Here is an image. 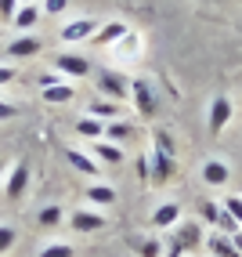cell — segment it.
<instances>
[{"label":"cell","instance_id":"obj_30","mask_svg":"<svg viewBox=\"0 0 242 257\" xmlns=\"http://www.w3.org/2000/svg\"><path fill=\"white\" fill-rule=\"evenodd\" d=\"M65 8H69V0H44V4H40L44 15H62Z\"/></svg>","mask_w":242,"mask_h":257},{"label":"cell","instance_id":"obj_24","mask_svg":"<svg viewBox=\"0 0 242 257\" xmlns=\"http://www.w3.org/2000/svg\"><path fill=\"white\" fill-rule=\"evenodd\" d=\"M137 253H141V257H163L166 250H163L159 239H141V243H137Z\"/></svg>","mask_w":242,"mask_h":257},{"label":"cell","instance_id":"obj_20","mask_svg":"<svg viewBox=\"0 0 242 257\" xmlns=\"http://www.w3.org/2000/svg\"><path fill=\"white\" fill-rule=\"evenodd\" d=\"M83 199L94 203V207H112L116 203V188L112 185H91L87 192H83Z\"/></svg>","mask_w":242,"mask_h":257},{"label":"cell","instance_id":"obj_26","mask_svg":"<svg viewBox=\"0 0 242 257\" xmlns=\"http://www.w3.org/2000/svg\"><path fill=\"white\" fill-rule=\"evenodd\" d=\"M40 257H73V246L69 243H47L40 250Z\"/></svg>","mask_w":242,"mask_h":257},{"label":"cell","instance_id":"obj_16","mask_svg":"<svg viewBox=\"0 0 242 257\" xmlns=\"http://www.w3.org/2000/svg\"><path fill=\"white\" fill-rule=\"evenodd\" d=\"M181 221V203H163L152 210V228H174Z\"/></svg>","mask_w":242,"mask_h":257},{"label":"cell","instance_id":"obj_14","mask_svg":"<svg viewBox=\"0 0 242 257\" xmlns=\"http://www.w3.org/2000/svg\"><path fill=\"white\" fill-rule=\"evenodd\" d=\"M65 163L73 170H80V174H101V163L91 152H80V149H65Z\"/></svg>","mask_w":242,"mask_h":257},{"label":"cell","instance_id":"obj_28","mask_svg":"<svg viewBox=\"0 0 242 257\" xmlns=\"http://www.w3.org/2000/svg\"><path fill=\"white\" fill-rule=\"evenodd\" d=\"M15 239H19V232H15L11 225H0V253H8L15 246Z\"/></svg>","mask_w":242,"mask_h":257},{"label":"cell","instance_id":"obj_34","mask_svg":"<svg viewBox=\"0 0 242 257\" xmlns=\"http://www.w3.org/2000/svg\"><path fill=\"white\" fill-rule=\"evenodd\" d=\"M228 239H231V243H235V250H238V253H242V228H238V232H235V235H228Z\"/></svg>","mask_w":242,"mask_h":257},{"label":"cell","instance_id":"obj_15","mask_svg":"<svg viewBox=\"0 0 242 257\" xmlns=\"http://www.w3.org/2000/svg\"><path fill=\"white\" fill-rule=\"evenodd\" d=\"M37 51H40V37H33V33H22V37L8 47V55H11L15 62H26V58L37 55Z\"/></svg>","mask_w":242,"mask_h":257},{"label":"cell","instance_id":"obj_31","mask_svg":"<svg viewBox=\"0 0 242 257\" xmlns=\"http://www.w3.org/2000/svg\"><path fill=\"white\" fill-rule=\"evenodd\" d=\"M15 11H19V0H0V19H4L8 26H11V19H15Z\"/></svg>","mask_w":242,"mask_h":257},{"label":"cell","instance_id":"obj_2","mask_svg":"<svg viewBox=\"0 0 242 257\" xmlns=\"http://www.w3.org/2000/svg\"><path fill=\"white\" fill-rule=\"evenodd\" d=\"M98 91L109 101H119V105H123L130 98V80L123 73H116V69H98Z\"/></svg>","mask_w":242,"mask_h":257},{"label":"cell","instance_id":"obj_5","mask_svg":"<svg viewBox=\"0 0 242 257\" xmlns=\"http://www.w3.org/2000/svg\"><path fill=\"white\" fill-rule=\"evenodd\" d=\"M174 170H177V160L170 156V152L152 149V156H148V181L152 185H166L170 178H174Z\"/></svg>","mask_w":242,"mask_h":257},{"label":"cell","instance_id":"obj_33","mask_svg":"<svg viewBox=\"0 0 242 257\" xmlns=\"http://www.w3.org/2000/svg\"><path fill=\"white\" fill-rule=\"evenodd\" d=\"M15 76H19V69H15V65H0V87H4V83H11Z\"/></svg>","mask_w":242,"mask_h":257},{"label":"cell","instance_id":"obj_3","mask_svg":"<svg viewBox=\"0 0 242 257\" xmlns=\"http://www.w3.org/2000/svg\"><path fill=\"white\" fill-rule=\"evenodd\" d=\"M98 19H87V15H83V19H69L62 29H58V40L62 44H83V40H94V33H98Z\"/></svg>","mask_w":242,"mask_h":257},{"label":"cell","instance_id":"obj_7","mask_svg":"<svg viewBox=\"0 0 242 257\" xmlns=\"http://www.w3.org/2000/svg\"><path fill=\"white\" fill-rule=\"evenodd\" d=\"M130 101L141 116H155V94L148 80H130Z\"/></svg>","mask_w":242,"mask_h":257},{"label":"cell","instance_id":"obj_32","mask_svg":"<svg viewBox=\"0 0 242 257\" xmlns=\"http://www.w3.org/2000/svg\"><path fill=\"white\" fill-rule=\"evenodd\" d=\"M19 116V109L11 105V101H0V123H8V119H15Z\"/></svg>","mask_w":242,"mask_h":257},{"label":"cell","instance_id":"obj_21","mask_svg":"<svg viewBox=\"0 0 242 257\" xmlns=\"http://www.w3.org/2000/svg\"><path fill=\"white\" fill-rule=\"evenodd\" d=\"M37 221H40V228H58L62 221H65V210L58 207V203H51V207H44L37 214Z\"/></svg>","mask_w":242,"mask_h":257},{"label":"cell","instance_id":"obj_17","mask_svg":"<svg viewBox=\"0 0 242 257\" xmlns=\"http://www.w3.org/2000/svg\"><path fill=\"white\" fill-rule=\"evenodd\" d=\"M87 116H98L101 123H112V119H119L123 112H119V101L101 98V101H91V105H87Z\"/></svg>","mask_w":242,"mask_h":257},{"label":"cell","instance_id":"obj_35","mask_svg":"<svg viewBox=\"0 0 242 257\" xmlns=\"http://www.w3.org/2000/svg\"><path fill=\"white\" fill-rule=\"evenodd\" d=\"M4 174H8V167H4V163H0V178H4Z\"/></svg>","mask_w":242,"mask_h":257},{"label":"cell","instance_id":"obj_4","mask_svg":"<svg viewBox=\"0 0 242 257\" xmlns=\"http://www.w3.org/2000/svg\"><path fill=\"white\" fill-rule=\"evenodd\" d=\"M55 73L65 76V80H83V76L91 73V58L87 55H73V51L55 55Z\"/></svg>","mask_w":242,"mask_h":257},{"label":"cell","instance_id":"obj_12","mask_svg":"<svg viewBox=\"0 0 242 257\" xmlns=\"http://www.w3.org/2000/svg\"><path fill=\"white\" fill-rule=\"evenodd\" d=\"M91 156L98 163H105V167H119V163H123V149H119L116 142L98 138V142H91Z\"/></svg>","mask_w":242,"mask_h":257},{"label":"cell","instance_id":"obj_27","mask_svg":"<svg viewBox=\"0 0 242 257\" xmlns=\"http://www.w3.org/2000/svg\"><path fill=\"white\" fill-rule=\"evenodd\" d=\"M199 210H202V217L210 221V225H217V217H220V203H213V199H202V203H199Z\"/></svg>","mask_w":242,"mask_h":257},{"label":"cell","instance_id":"obj_6","mask_svg":"<svg viewBox=\"0 0 242 257\" xmlns=\"http://www.w3.org/2000/svg\"><path fill=\"white\" fill-rule=\"evenodd\" d=\"M26 192H29V163H11V167H8L4 196H8L11 203H19V199H26Z\"/></svg>","mask_w":242,"mask_h":257},{"label":"cell","instance_id":"obj_11","mask_svg":"<svg viewBox=\"0 0 242 257\" xmlns=\"http://www.w3.org/2000/svg\"><path fill=\"white\" fill-rule=\"evenodd\" d=\"M127 29H130V26H127L123 19H112V22H101L91 44H98V47H112V44H116L119 37H127Z\"/></svg>","mask_w":242,"mask_h":257},{"label":"cell","instance_id":"obj_19","mask_svg":"<svg viewBox=\"0 0 242 257\" xmlns=\"http://www.w3.org/2000/svg\"><path fill=\"white\" fill-rule=\"evenodd\" d=\"M40 4H19V11H15V19H11V26H19L22 33L26 29H33V26H37L40 22Z\"/></svg>","mask_w":242,"mask_h":257},{"label":"cell","instance_id":"obj_9","mask_svg":"<svg viewBox=\"0 0 242 257\" xmlns=\"http://www.w3.org/2000/svg\"><path fill=\"white\" fill-rule=\"evenodd\" d=\"M69 228H73V232H98V228H105V214H98V210H73V214H69Z\"/></svg>","mask_w":242,"mask_h":257},{"label":"cell","instance_id":"obj_1","mask_svg":"<svg viewBox=\"0 0 242 257\" xmlns=\"http://www.w3.org/2000/svg\"><path fill=\"white\" fill-rule=\"evenodd\" d=\"M40 98L47 101V105H65V101L76 98V87L65 83V76L47 73V76H40Z\"/></svg>","mask_w":242,"mask_h":257},{"label":"cell","instance_id":"obj_36","mask_svg":"<svg viewBox=\"0 0 242 257\" xmlns=\"http://www.w3.org/2000/svg\"><path fill=\"white\" fill-rule=\"evenodd\" d=\"M19 4H37V0H19Z\"/></svg>","mask_w":242,"mask_h":257},{"label":"cell","instance_id":"obj_13","mask_svg":"<svg viewBox=\"0 0 242 257\" xmlns=\"http://www.w3.org/2000/svg\"><path fill=\"white\" fill-rule=\"evenodd\" d=\"M112 51H116V55L119 58H137V55H141V51H145V37H141V33H134V29H127V37H119L116 44H112Z\"/></svg>","mask_w":242,"mask_h":257},{"label":"cell","instance_id":"obj_23","mask_svg":"<svg viewBox=\"0 0 242 257\" xmlns=\"http://www.w3.org/2000/svg\"><path fill=\"white\" fill-rule=\"evenodd\" d=\"M210 250H213V257H242L228 235H213V239H210Z\"/></svg>","mask_w":242,"mask_h":257},{"label":"cell","instance_id":"obj_10","mask_svg":"<svg viewBox=\"0 0 242 257\" xmlns=\"http://www.w3.org/2000/svg\"><path fill=\"white\" fill-rule=\"evenodd\" d=\"M199 178H202L206 185H213V188H224V185H228V178H231V167L224 163V160H206L202 170H199Z\"/></svg>","mask_w":242,"mask_h":257},{"label":"cell","instance_id":"obj_22","mask_svg":"<svg viewBox=\"0 0 242 257\" xmlns=\"http://www.w3.org/2000/svg\"><path fill=\"white\" fill-rule=\"evenodd\" d=\"M130 134H134V127L130 123H123V119H112V123H105V142H127L130 138Z\"/></svg>","mask_w":242,"mask_h":257},{"label":"cell","instance_id":"obj_8","mask_svg":"<svg viewBox=\"0 0 242 257\" xmlns=\"http://www.w3.org/2000/svg\"><path fill=\"white\" fill-rule=\"evenodd\" d=\"M228 119H231V98L228 94H217L213 105H210V134H213V138L228 127Z\"/></svg>","mask_w":242,"mask_h":257},{"label":"cell","instance_id":"obj_18","mask_svg":"<svg viewBox=\"0 0 242 257\" xmlns=\"http://www.w3.org/2000/svg\"><path fill=\"white\" fill-rule=\"evenodd\" d=\"M76 134L87 138V142H98V138H105V123H101L98 116H80L76 119Z\"/></svg>","mask_w":242,"mask_h":257},{"label":"cell","instance_id":"obj_29","mask_svg":"<svg viewBox=\"0 0 242 257\" xmlns=\"http://www.w3.org/2000/svg\"><path fill=\"white\" fill-rule=\"evenodd\" d=\"M155 149H163L174 156V138H170V131H155Z\"/></svg>","mask_w":242,"mask_h":257},{"label":"cell","instance_id":"obj_25","mask_svg":"<svg viewBox=\"0 0 242 257\" xmlns=\"http://www.w3.org/2000/svg\"><path fill=\"white\" fill-rule=\"evenodd\" d=\"M220 210L228 214V217H235L238 225H242V196H228V199L220 203Z\"/></svg>","mask_w":242,"mask_h":257}]
</instances>
